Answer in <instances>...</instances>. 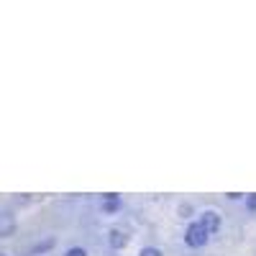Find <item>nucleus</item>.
<instances>
[{
  "instance_id": "obj_1",
  "label": "nucleus",
  "mask_w": 256,
  "mask_h": 256,
  "mask_svg": "<svg viewBox=\"0 0 256 256\" xmlns=\"http://www.w3.org/2000/svg\"><path fill=\"white\" fill-rule=\"evenodd\" d=\"M208 241H210V233L202 228V223L200 220H192L187 226V230H184V244L190 248H202Z\"/></svg>"
},
{
  "instance_id": "obj_3",
  "label": "nucleus",
  "mask_w": 256,
  "mask_h": 256,
  "mask_svg": "<svg viewBox=\"0 0 256 256\" xmlns=\"http://www.w3.org/2000/svg\"><path fill=\"white\" fill-rule=\"evenodd\" d=\"M108 244H110L116 251L126 248V244H128V233H126V230H120V228H113V230L108 233Z\"/></svg>"
},
{
  "instance_id": "obj_2",
  "label": "nucleus",
  "mask_w": 256,
  "mask_h": 256,
  "mask_svg": "<svg viewBox=\"0 0 256 256\" xmlns=\"http://www.w3.org/2000/svg\"><path fill=\"white\" fill-rule=\"evenodd\" d=\"M198 220L202 223V228L210 233V236H216V233L220 230V212L218 210H202Z\"/></svg>"
},
{
  "instance_id": "obj_4",
  "label": "nucleus",
  "mask_w": 256,
  "mask_h": 256,
  "mask_svg": "<svg viewBox=\"0 0 256 256\" xmlns=\"http://www.w3.org/2000/svg\"><path fill=\"white\" fill-rule=\"evenodd\" d=\"M118 208H120V200H118L116 192H110V195L102 198V210H105V212H116Z\"/></svg>"
},
{
  "instance_id": "obj_5",
  "label": "nucleus",
  "mask_w": 256,
  "mask_h": 256,
  "mask_svg": "<svg viewBox=\"0 0 256 256\" xmlns=\"http://www.w3.org/2000/svg\"><path fill=\"white\" fill-rule=\"evenodd\" d=\"M138 256H164V254H162V248H156V246H146V248L138 251Z\"/></svg>"
},
{
  "instance_id": "obj_7",
  "label": "nucleus",
  "mask_w": 256,
  "mask_h": 256,
  "mask_svg": "<svg viewBox=\"0 0 256 256\" xmlns=\"http://www.w3.org/2000/svg\"><path fill=\"white\" fill-rule=\"evenodd\" d=\"M246 208L248 210H256V195H246Z\"/></svg>"
},
{
  "instance_id": "obj_8",
  "label": "nucleus",
  "mask_w": 256,
  "mask_h": 256,
  "mask_svg": "<svg viewBox=\"0 0 256 256\" xmlns=\"http://www.w3.org/2000/svg\"><path fill=\"white\" fill-rule=\"evenodd\" d=\"M3 256H6V254H3Z\"/></svg>"
},
{
  "instance_id": "obj_6",
  "label": "nucleus",
  "mask_w": 256,
  "mask_h": 256,
  "mask_svg": "<svg viewBox=\"0 0 256 256\" xmlns=\"http://www.w3.org/2000/svg\"><path fill=\"white\" fill-rule=\"evenodd\" d=\"M64 256H88V251H84L82 246H72V248L64 251Z\"/></svg>"
}]
</instances>
